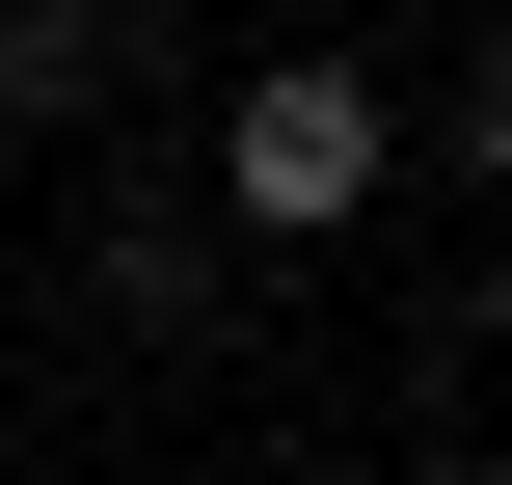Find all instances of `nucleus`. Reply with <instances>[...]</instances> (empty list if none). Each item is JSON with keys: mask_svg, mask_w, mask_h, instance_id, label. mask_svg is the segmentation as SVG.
Masks as SVG:
<instances>
[{"mask_svg": "<svg viewBox=\"0 0 512 485\" xmlns=\"http://www.w3.org/2000/svg\"><path fill=\"white\" fill-rule=\"evenodd\" d=\"M432 162H459V189H486V216H512V54H486V81H459V135H432Z\"/></svg>", "mask_w": 512, "mask_h": 485, "instance_id": "3", "label": "nucleus"}, {"mask_svg": "<svg viewBox=\"0 0 512 485\" xmlns=\"http://www.w3.org/2000/svg\"><path fill=\"white\" fill-rule=\"evenodd\" d=\"M378 162H405L378 54H243V81H216V216H243V243H351Z\"/></svg>", "mask_w": 512, "mask_h": 485, "instance_id": "1", "label": "nucleus"}, {"mask_svg": "<svg viewBox=\"0 0 512 485\" xmlns=\"http://www.w3.org/2000/svg\"><path fill=\"white\" fill-rule=\"evenodd\" d=\"M108 108V0H0V135H81Z\"/></svg>", "mask_w": 512, "mask_h": 485, "instance_id": "2", "label": "nucleus"}, {"mask_svg": "<svg viewBox=\"0 0 512 485\" xmlns=\"http://www.w3.org/2000/svg\"><path fill=\"white\" fill-rule=\"evenodd\" d=\"M486 485H512V459H486Z\"/></svg>", "mask_w": 512, "mask_h": 485, "instance_id": "5", "label": "nucleus"}, {"mask_svg": "<svg viewBox=\"0 0 512 485\" xmlns=\"http://www.w3.org/2000/svg\"><path fill=\"white\" fill-rule=\"evenodd\" d=\"M459 351H512V243H486V297H459Z\"/></svg>", "mask_w": 512, "mask_h": 485, "instance_id": "4", "label": "nucleus"}]
</instances>
